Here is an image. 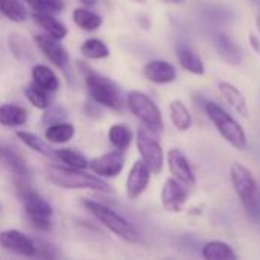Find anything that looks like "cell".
Wrapping results in <instances>:
<instances>
[{
    "instance_id": "cell-1",
    "label": "cell",
    "mask_w": 260,
    "mask_h": 260,
    "mask_svg": "<svg viewBox=\"0 0 260 260\" xmlns=\"http://www.w3.org/2000/svg\"><path fill=\"white\" fill-rule=\"evenodd\" d=\"M47 180L59 189L69 190H94V192H111V186L96 174H88L84 169L70 166L50 165L46 169Z\"/></svg>"
},
{
    "instance_id": "cell-2",
    "label": "cell",
    "mask_w": 260,
    "mask_h": 260,
    "mask_svg": "<svg viewBox=\"0 0 260 260\" xmlns=\"http://www.w3.org/2000/svg\"><path fill=\"white\" fill-rule=\"evenodd\" d=\"M17 193L23 204L24 213L34 229L40 232H49L52 229L53 209L37 190H34L26 180L17 181Z\"/></svg>"
},
{
    "instance_id": "cell-3",
    "label": "cell",
    "mask_w": 260,
    "mask_h": 260,
    "mask_svg": "<svg viewBox=\"0 0 260 260\" xmlns=\"http://www.w3.org/2000/svg\"><path fill=\"white\" fill-rule=\"evenodd\" d=\"M84 76L88 94L94 101V104L114 111L123 110L126 99L123 98L120 87L114 81L90 69L84 70Z\"/></svg>"
},
{
    "instance_id": "cell-4",
    "label": "cell",
    "mask_w": 260,
    "mask_h": 260,
    "mask_svg": "<svg viewBox=\"0 0 260 260\" xmlns=\"http://www.w3.org/2000/svg\"><path fill=\"white\" fill-rule=\"evenodd\" d=\"M82 204L105 229H108L117 238H120L126 242H131V244L139 242L140 235H139L137 229L125 216L119 215L111 207H108L99 201H94V200H84Z\"/></svg>"
},
{
    "instance_id": "cell-5",
    "label": "cell",
    "mask_w": 260,
    "mask_h": 260,
    "mask_svg": "<svg viewBox=\"0 0 260 260\" xmlns=\"http://www.w3.org/2000/svg\"><path fill=\"white\" fill-rule=\"evenodd\" d=\"M204 111L209 116V119L213 122L216 126L218 133L225 139L235 149L244 151L247 148V134L242 128V125L232 116L229 114L221 105L212 101H206L204 104Z\"/></svg>"
},
{
    "instance_id": "cell-6",
    "label": "cell",
    "mask_w": 260,
    "mask_h": 260,
    "mask_svg": "<svg viewBox=\"0 0 260 260\" xmlns=\"http://www.w3.org/2000/svg\"><path fill=\"white\" fill-rule=\"evenodd\" d=\"M126 105L129 111L143 123V126L149 128L157 134L163 133L165 123H163L161 111L148 94L139 90H131L126 94Z\"/></svg>"
},
{
    "instance_id": "cell-7",
    "label": "cell",
    "mask_w": 260,
    "mask_h": 260,
    "mask_svg": "<svg viewBox=\"0 0 260 260\" xmlns=\"http://www.w3.org/2000/svg\"><path fill=\"white\" fill-rule=\"evenodd\" d=\"M136 145L140 154V160L149 168V171L157 175L163 171L165 152L158 140V134L146 126H140L136 136Z\"/></svg>"
},
{
    "instance_id": "cell-8",
    "label": "cell",
    "mask_w": 260,
    "mask_h": 260,
    "mask_svg": "<svg viewBox=\"0 0 260 260\" xmlns=\"http://www.w3.org/2000/svg\"><path fill=\"white\" fill-rule=\"evenodd\" d=\"M230 180L236 195L244 206L257 195V181L253 177L251 171L244 165L236 161L230 166Z\"/></svg>"
},
{
    "instance_id": "cell-9",
    "label": "cell",
    "mask_w": 260,
    "mask_h": 260,
    "mask_svg": "<svg viewBox=\"0 0 260 260\" xmlns=\"http://www.w3.org/2000/svg\"><path fill=\"white\" fill-rule=\"evenodd\" d=\"M189 186H186L184 183H181L177 178H168L161 187V193H160V200H161V206L165 207V210L171 212V213H180L187 200H189Z\"/></svg>"
},
{
    "instance_id": "cell-10",
    "label": "cell",
    "mask_w": 260,
    "mask_h": 260,
    "mask_svg": "<svg viewBox=\"0 0 260 260\" xmlns=\"http://www.w3.org/2000/svg\"><path fill=\"white\" fill-rule=\"evenodd\" d=\"M0 247L9 253L24 256V257H34L38 254L37 244L24 233L18 230H12V229L0 233Z\"/></svg>"
},
{
    "instance_id": "cell-11",
    "label": "cell",
    "mask_w": 260,
    "mask_h": 260,
    "mask_svg": "<svg viewBox=\"0 0 260 260\" xmlns=\"http://www.w3.org/2000/svg\"><path fill=\"white\" fill-rule=\"evenodd\" d=\"M125 166V157L122 151L116 149L104 155L94 157L88 161V168L101 178H116Z\"/></svg>"
},
{
    "instance_id": "cell-12",
    "label": "cell",
    "mask_w": 260,
    "mask_h": 260,
    "mask_svg": "<svg viewBox=\"0 0 260 260\" xmlns=\"http://www.w3.org/2000/svg\"><path fill=\"white\" fill-rule=\"evenodd\" d=\"M151 175H152V172L142 160H137L131 166L128 177H126V184H125L128 200H137L139 197H142L145 193V190L149 186Z\"/></svg>"
},
{
    "instance_id": "cell-13",
    "label": "cell",
    "mask_w": 260,
    "mask_h": 260,
    "mask_svg": "<svg viewBox=\"0 0 260 260\" xmlns=\"http://www.w3.org/2000/svg\"><path fill=\"white\" fill-rule=\"evenodd\" d=\"M37 46L44 53V56L58 69H66L70 62V56L67 49L59 43V40H55L49 37L47 34H40L35 37Z\"/></svg>"
},
{
    "instance_id": "cell-14",
    "label": "cell",
    "mask_w": 260,
    "mask_h": 260,
    "mask_svg": "<svg viewBox=\"0 0 260 260\" xmlns=\"http://www.w3.org/2000/svg\"><path fill=\"white\" fill-rule=\"evenodd\" d=\"M166 161H168V168H169L171 174L174 175V178L180 180L186 186H195L197 177L192 169V165H190L189 158L180 149L168 151Z\"/></svg>"
},
{
    "instance_id": "cell-15",
    "label": "cell",
    "mask_w": 260,
    "mask_h": 260,
    "mask_svg": "<svg viewBox=\"0 0 260 260\" xmlns=\"http://www.w3.org/2000/svg\"><path fill=\"white\" fill-rule=\"evenodd\" d=\"M143 75L149 82L158 84V85L171 84L177 79L175 67L169 61H165V59H152L146 62L143 67Z\"/></svg>"
},
{
    "instance_id": "cell-16",
    "label": "cell",
    "mask_w": 260,
    "mask_h": 260,
    "mask_svg": "<svg viewBox=\"0 0 260 260\" xmlns=\"http://www.w3.org/2000/svg\"><path fill=\"white\" fill-rule=\"evenodd\" d=\"M0 163L20 180H27L30 177V169L26 160L17 151L3 143H0Z\"/></svg>"
},
{
    "instance_id": "cell-17",
    "label": "cell",
    "mask_w": 260,
    "mask_h": 260,
    "mask_svg": "<svg viewBox=\"0 0 260 260\" xmlns=\"http://www.w3.org/2000/svg\"><path fill=\"white\" fill-rule=\"evenodd\" d=\"M32 15H34V20L41 26V29H44V32L55 38V40H64L69 34V29L67 26L58 20L53 12H47V11H40V9H32Z\"/></svg>"
},
{
    "instance_id": "cell-18",
    "label": "cell",
    "mask_w": 260,
    "mask_h": 260,
    "mask_svg": "<svg viewBox=\"0 0 260 260\" xmlns=\"http://www.w3.org/2000/svg\"><path fill=\"white\" fill-rule=\"evenodd\" d=\"M215 46L219 56L230 66H239L242 62L244 50L227 34H218L215 38Z\"/></svg>"
},
{
    "instance_id": "cell-19",
    "label": "cell",
    "mask_w": 260,
    "mask_h": 260,
    "mask_svg": "<svg viewBox=\"0 0 260 260\" xmlns=\"http://www.w3.org/2000/svg\"><path fill=\"white\" fill-rule=\"evenodd\" d=\"M177 58H178L180 66L186 72H189L192 75H198V76H203L206 73V67H204L203 59L198 56V53L190 46L180 43L177 46Z\"/></svg>"
},
{
    "instance_id": "cell-20",
    "label": "cell",
    "mask_w": 260,
    "mask_h": 260,
    "mask_svg": "<svg viewBox=\"0 0 260 260\" xmlns=\"http://www.w3.org/2000/svg\"><path fill=\"white\" fill-rule=\"evenodd\" d=\"M218 90L221 93V96L227 101V104L238 113L241 114L242 117H247L248 116V104H247V99L245 96L242 94V91L235 87L233 84L230 82H225V81H221L218 84Z\"/></svg>"
},
{
    "instance_id": "cell-21",
    "label": "cell",
    "mask_w": 260,
    "mask_h": 260,
    "mask_svg": "<svg viewBox=\"0 0 260 260\" xmlns=\"http://www.w3.org/2000/svg\"><path fill=\"white\" fill-rule=\"evenodd\" d=\"M30 75H32V82L49 93H55L59 88V79L56 73L47 66L35 64L30 70Z\"/></svg>"
},
{
    "instance_id": "cell-22",
    "label": "cell",
    "mask_w": 260,
    "mask_h": 260,
    "mask_svg": "<svg viewBox=\"0 0 260 260\" xmlns=\"http://www.w3.org/2000/svg\"><path fill=\"white\" fill-rule=\"evenodd\" d=\"M27 122V110L17 104L0 105V125L6 128L21 126Z\"/></svg>"
},
{
    "instance_id": "cell-23",
    "label": "cell",
    "mask_w": 260,
    "mask_h": 260,
    "mask_svg": "<svg viewBox=\"0 0 260 260\" xmlns=\"http://www.w3.org/2000/svg\"><path fill=\"white\" fill-rule=\"evenodd\" d=\"M201 257L206 260H236L238 254L230 244L222 241H210L203 245Z\"/></svg>"
},
{
    "instance_id": "cell-24",
    "label": "cell",
    "mask_w": 260,
    "mask_h": 260,
    "mask_svg": "<svg viewBox=\"0 0 260 260\" xmlns=\"http://www.w3.org/2000/svg\"><path fill=\"white\" fill-rule=\"evenodd\" d=\"M75 125L69 123V122H58L53 125H49L47 129L44 131V139L49 143L53 145H62L70 142L75 137Z\"/></svg>"
},
{
    "instance_id": "cell-25",
    "label": "cell",
    "mask_w": 260,
    "mask_h": 260,
    "mask_svg": "<svg viewBox=\"0 0 260 260\" xmlns=\"http://www.w3.org/2000/svg\"><path fill=\"white\" fill-rule=\"evenodd\" d=\"M169 111H171V122H172V125L175 126L177 131L184 133V131L190 129V126H192V114L180 99H175V101L171 102Z\"/></svg>"
},
{
    "instance_id": "cell-26",
    "label": "cell",
    "mask_w": 260,
    "mask_h": 260,
    "mask_svg": "<svg viewBox=\"0 0 260 260\" xmlns=\"http://www.w3.org/2000/svg\"><path fill=\"white\" fill-rule=\"evenodd\" d=\"M108 140L110 143L119 149V151H125L131 146L133 140H134V134L131 131V128L125 123H114L113 126H110L108 129Z\"/></svg>"
},
{
    "instance_id": "cell-27",
    "label": "cell",
    "mask_w": 260,
    "mask_h": 260,
    "mask_svg": "<svg viewBox=\"0 0 260 260\" xmlns=\"http://www.w3.org/2000/svg\"><path fill=\"white\" fill-rule=\"evenodd\" d=\"M73 21L78 27L87 32L98 30L102 26V17L87 8H75L73 9Z\"/></svg>"
},
{
    "instance_id": "cell-28",
    "label": "cell",
    "mask_w": 260,
    "mask_h": 260,
    "mask_svg": "<svg viewBox=\"0 0 260 260\" xmlns=\"http://www.w3.org/2000/svg\"><path fill=\"white\" fill-rule=\"evenodd\" d=\"M17 137L32 151H35L37 154L43 155V157H55V149H52L49 146V143L44 142V139H41L40 136H37L35 133L30 131H17Z\"/></svg>"
},
{
    "instance_id": "cell-29",
    "label": "cell",
    "mask_w": 260,
    "mask_h": 260,
    "mask_svg": "<svg viewBox=\"0 0 260 260\" xmlns=\"http://www.w3.org/2000/svg\"><path fill=\"white\" fill-rule=\"evenodd\" d=\"M0 12L14 23L27 20V8L20 0H0Z\"/></svg>"
},
{
    "instance_id": "cell-30",
    "label": "cell",
    "mask_w": 260,
    "mask_h": 260,
    "mask_svg": "<svg viewBox=\"0 0 260 260\" xmlns=\"http://www.w3.org/2000/svg\"><path fill=\"white\" fill-rule=\"evenodd\" d=\"M55 157L61 160L66 166L76 168V169H87L88 168V160L84 154H81L76 149L72 148H61L55 149Z\"/></svg>"
},
{
    "instance_id": "cell-31",
    "label": "cell",
    "mask_w": 260,
    "mask_h": 260,
    "mask_svg": "<svg viewBox=\"0 0 260 260\" xmlns=\"http://www.w3.org/2000/svg\"><path fill=\"white\" fill-rule=\"evenodd\" d=\"M81 53L88 59H104L110 56V49L102 40L88 38L81 44Z\"/></svg>"
},
{
    "instance_id": "cell-32",
    "label": "cell",
    "mask_w": 260,
    "mask_h": 260,
    "mask_svg": "<svg viewBox=\"0 0 260 260\" xmlns=\"http://www.w3.org/2000/svg\"><path fill=\"white\" fill-rule=\"evenodd\" d=\"M24 96L30 102V105L38 108V110H46V108H49L52 105V99L49 96V91H46L44 88L38 87L34 82L26 87Z\"/></svg>"
},
{
    "instance_id": "cell-33",
    "label": "cell",
    "mask_w": 260,
    "mask_h": 260,
    "mask_svg": "<svg viewBox=\"0 0 260 260\" xmlns=\"http://www.w3.org/2000/svg\"><path fill=\"white\" fill-rule=\"evenodd\" d=\"M9 46L12 53L23 61L32 59V49L29 47V44L26 43V40L20 35H11L9 38Z\"/></svg>"
},
{
    "instance_id": "cell-34",
    "label": "cell",
    "mask_w": 260,
    "mask_h": 260,
    "mask_svg": "<svg viewBox=\"0 0 260 260\" xmlns=\"http://www.w3.org/2000/svg\"><path fill=\"white\" fill-rule=\"evenodd\" d=\"M27 5L32 6V9L47 11V12H59L64 9L62 0H24Z\"/></svg>"
},
{
    "instance_id": "cell-35",
    "label": "cell",
    "mask_w": 260,
    "mask_h": 260,
    "mask_svg": "<svg viewBox=\"0 0 260 260\" xmlns=\"http://www.w3.org/2000/svg\"><path fill=\"white\" fill-rule=\"evenodd\" d=\"M46 113L43 114V123H46L47 126L49 125H53V123H58V122H64L66 117H67V113L64 108L61 107H49L44 110Z\"/></svg>"
},
{
    "instance_id": "cell-36",
    "label": "cell",
    "mask_w": 260,
    "mask_h": 260,
    "mask_svg": "<svg viewBox=\"0 0 260 260\" xmlns=\"http://www.w3.org/2000/svg\"><path fill=\"white\" fill-rule=\"evenodd\" d=\"M245 210H247V215L250 216V219L253 221H260V195L257 193L250 203H247L245 206Z\"/></svg>"
},
{
    "instance_id": "cell-37",
    "label": "cell",
    "mask_w": 260,
    "mask_h": 260,
    "mask_svg": "<svg viewBox=\"0 0 260 260\" xmlns=\"http://www.w3.org/2000/svg\"><path fill=\"white\" fill-rule=\"evenodd\" d=\"M248 41H250V46L253 47V50L260 55V38L256 35V34H250L248 35Z\"/></svg>"
},
{
    "instance_id": "cell-38",
    "label": "cell",
    "mask_w": 260,
    "mask_h": 260,
    "mask_svg": "<svg viewBox=\"0 0 260 260\" xmlns=\"http://www.w3.org/2000/svg\"><path fill=\"white\" fill-rule=\"evenodd\" d=\"M82 5H85V6H88V8H93V6H96L98 5V0H79Z\"/></svg>"
},
{
    "instance_id": "cell-39",
    "label": "cell",
    "mask_w": 260,
    "mask_h": 260,
    "mask_svg": "<svg viewBox=\"0 0 260 260\" xmlns=\"http://www.w3.org/2000/svg\"><path fill=\"white\" fill-rule=\"evenodd\" d=\"M166 2H169V3H174V5H181V3H184L186 0H166Z\"/></svg>"
},
{
    "instance_id": "cell-40",
    "label": "cell",
    "mask_w": 260,
    "mask_h": 260,
    "mask_svg": "<svg viewBox=\"0 0 260 260\" xmlns=\"http://www.w3.org/2000/svg\"><path fill=\"white\" fill-rule=\"evenodd\" d=\"M256 27H257V30H259L260 34V15L256 18Z\"/></svg>"
},
{
    "instance_id": "cell-41",
    "label": "cell",
    "mask_w": 260,
    "mask_h": 260,
    "mask_svg": "<svg viewBox=\"0 0 260 260\" xmlns=\"http://www.w3.org/2000/svg\"><path fill=\"white\" fill-rule=\"evenodd\" d=\"M133 2H137V3H145L146 0H133Z\"/></svg>"
}]
</instances>
